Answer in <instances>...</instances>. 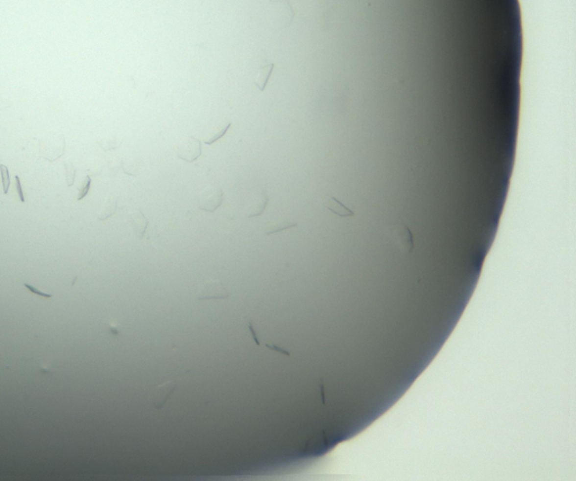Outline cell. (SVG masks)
I'll list each match as a JSON object with an SVG mask.
<instances>
[{
  "instance_id": "18",
  "label": "cell",
  "mask_w": 576,
  "mask_h": 481,
  "mask_svg": "<svg viewBox=\"0 0 576 481\" xmlns=\"http://www.w3.org/2000/svg\"><path fill=\"white\" fill-rule=\"evenodd\" d=\"M15 179H16V188H17V191H18V196H20L21 202L24 203L25 202V197H24V194H23V188H22V184H21L20 177L16 176V177H15Z\"/></svg>"
},
{
  "instance_id": "6",
  "label": "cell",
  "mask_w": 576,
  "mask_h": 481,
  "mask_svg": "<svg viewBox=\"0 0 576 481\" xmlns=\"http://www.w3.org/2000/svg\"><path fill=\"white\" fill-rule=\"evenodd\" d=\"M131 224L133 227V230L135 235L139 238H142L145 234V230L147 229V219L141 210H133L130 214Z\"/></svg>"
},
{
  "instance_id": "17",
  "label": "cell",
  "mask_w": 576,
  "mask_h": 481,
  "mask_svg": "<svg viewBox=\"0 0 576 481\" xmlns=\"http://www.w3.org/2000/svg\"><path fill=\"white\" fill-rule=\"evenodd\" d=\"M108 329H109V333L115 336H119L120 334V326L119 324L116 323H109L108 324Z\"/></svg>"
},
{
  "instance_id": "8",
  "label": "cell",
  "mask_w": 576,
  "mask_h": 481,
  "mask_svg": "<svg viewBox=\"0 0 576 481\" xmlns=\"http://www.w3.org/2000/svg\"><path fill=\"white\" fill-rule=\"evenodd\" d=\"M295 226H297V223L287 221V219H276V221L269 222L268 224L264 226V230L267 235H271V234L282 232L284 229H290V227Z\"/></svg>"
},
{
  "instance_id": "2",
  "label": "cell",
  "mask_w": 576,
  "mask_h": 481,
  "mask_svg": "<svg viewBox=\"0 0 576 481\" xmlns=\"http://www.w3.org/2000/svg\"><path fill=\"white\" fill-rule=\"evenodd\" d=\"M223 203V191L215 185H208L197 195L196 204L200 210L213 213Z\"/></svg>"
},
{
  "instance_id": "4",
  "label": "cell",
  "mask_w": 576,
  "mask_h": 481,
  "mask_svg": "<svg viewBox=\"0 0 576 481\" xmlns=\"http://www.w3.org/2000/svg\"><path fill=\"white\" fill-rule=\"evenodd\" d=\"M267 192L264 191V189H258L257 192H255V194L250 197L247 205H245V217H256V216H260L264 213V208L267 207Z\"/></svg>"
},
{
  "instance_id": "16",
  "label": "cell",
  "mask_w": 576,
  "mask_h": 481,
  "mask_svg": "<svg viewBox=\"0 0 576 481\" xmlns=\"http://www.w3.org/2000/svg\"><path fill=\"white\" fill-rule=\"evenodd\" d=\"M266 347L270 348L271 351L278 352V353H280V354H285V355H288V357H289V355H290L289 352H288L287 350H285V348L279 347L278 345H276V344H274V343H266Z\"/></svg>"
},
{
  "instance_id": "14",
  "label": "cell",
  "mask_w": 576,
  "mask_h": 481,
  "mask_svg": "<svg viewBox=\"0 0 576 481\" xmlns=\"http://www.w3.org/2000/svg\"><path fill=\"white\" fill-rule=\"evenodd\" d=\"M66 172H67V183L69 187H71L72 184L74 183V177H75V168L72 164L70 163H66Z\"/></svg>"
},
{
  "instance_id": "3",
  "label": "cell",
  "mask_w": 576,
  "mask_h": 481,
  "mask_svg": "<svg viewBox=\"0 0 576 481\" xmlns=\"http://www.w3.org/2000/svg\"><path fill=\"white\" fill-rule=\"evenodd\" d=\"M177 155L186 162H194L202 155V142L194 136H187L178 143Z\"/></svg>"
},
{
  "instance_id": "5",
  "label": "cell",
  "mask_w": 576,
  "mask_h": 481,
  "mask_svg": "<svg viewBox=\"0 0 576 481\" xmlns=\"http://www.w3.org/2000/svg\"><path fill=\"white\" fill-rule=\"evenodd\" d=\"M176 384L173 381H165L159 385L153 390L152 393V404L155 410H160L165 406V404L169 400L170 397L175 391Z\"/></svg>"
},
{
  "instance_id": "12",
  "label": "cell",
  "mask_w": 576,
  "mask_h": 481,
  "mask_svg": "<svg viewBox=\"0 0 576 481\" xmlns=\"http://www.w3.org/2000/svg\"><path fill=\"white\" fill-rule=\"evenodd\" d=\"M231 125H232V124H231V123H227L224 127L221 128V130L216 131L215 133H214L213 135H212L210 138L206 139V141H205V144H207V145H211V144H213V143H215L216 141H218L219 138H222L223 136H224V135L226 134V132L230 130Z\"/></svg>"
},
{
  "instance_id": "13",
  "label": "cell",
  "mask_w": 576,
  "mask_h": 481,
  "mask_svg": "<svg viewBox=\"0 0 576 481\" xmlns=\"http://www.w3.org/2000/svg\"><path fill=\"white\" fill-rule=\"evenodd\" d=\"M90 184H92V179H90L89 176H87L85 183H83V185H82V187L80 189H79L78 200L83 199L87 195H88L89 189H90Z\"/></svg>"
},
{
  "instance_id": "7",
  "label": "cell",
  "mask_w": 576,
  "mask_h": 481,
  "mask_svg": "<svg viewBox=\"0 0 576 481\" xmlns=\"http://www.w3.org/2000/svg\"><path fill=\"white\" fill-rule=\"evenodd\" d=\"M274 68H275L274 63H269V64H266L264 67H261L259 71H258L257 78L255 80V85H256L257 88L260 90V92H264V90L266 89V86L269 81V78H270V75L272 73Z\"/></svg>"
},
{
  "instance_id": "15",
  "label": "cell",
  "mask_w": 576,
  "mask_h": 481,
  "mask_svg": "<svg viewBox=\"0 0 576 481\" xmlns=\"http://www.w3.org/2000/svg\"><path fill=\"white\" fill-rule=\"evenodd\" d=\"M24 286H25L26 288H27V289H28L29 291H32L33 294L37 295V296H40V297H43V298H51V297H52V295H51V294L43 293V291H41L40 289H37L36 287L32 286L31 283H24Z\"/></svg>"
},
{
  "instance_id": "11",
  "label": "cell",
  "mask_w": 576,
  "mask_h": 481,
  "mask_svg": "<svg viewBox=\"0 0 576 481\" xmlns=\"http://www.w3.org/2000/svg\"><path fill=\"white\" fill-rule=\"evenodd\" d=\"M0 174H1L3 194H7V192H8L9 185H10V177H9V170L6 165L0 164Z\"/></svg>"
},
{
  "instance_id": "1",
  "label": "cell",
  "mask_w": 576,
  "mask_h": 481,
  "mask_svg": "<svg viewBox=\"0 0 576 481\" xmlns=\"http://www.w3.org/2000/svg\"><path fill=\"white\" fill-rule=\"evenodd\" d=\"M196 298L198 300H211V299L229 298V291L217 279L208 278L200 281L196 286Z\"/></svg>"
},
{
  "instance_id": "19",
  "label": "cell",
  "mask_w": 576,
  "mask_h": 481,
  "mask_svg": "<svg viewBox=\"0 0 576 481\" xmlns=\"http://www.w3.org/2000/svg\"><path fill=\"white\" fill-rule=\"evenodd\" d=\"M248 327H249V329H250V332H251V335H252V338H253V341H255V343L257 344L258 346H259V345H260V342H259V340H258L257 333H256V331H255V328H253V326H252V323H249V324H248Z\"/></svg>"
},
{
  "instance_id": "9",
  "label": "cell",
  "mask_w": 576,
  "mask_h": 481,
  "mask_svg": "<svg viewBox=\"0 0 576 481\" xmlns=\"http://www.w3.org/2000/svg\"><path fill=\"white\" fill-rule=\"evenodd\" d=\"M327 208L329 210L333 211V213H335L336 215L341 216V217H350V216L354 215V211L349 209L348 207L344 206L342 203H340L338 199L335 198V197H332V196L328 197Z\"/></svg>"
},
{
  "instance_id": "20",
  "label": "cell",
  "mask_w": 576,
  "mask_h": 481,
  "mask_svg": "<svg viewBox=\"0 0 576 481\" xmlns=\"http://www.w3.org/2000/svg\"><path fill=\"white\" fill-rule=\"evenodd\" d=\"M40 372H42V373H50V372H52L51 366H48V365H41L40 366Z\"/></svg>"
},
{
  "instance_id": "10",
  "label": "cell",
  "mask_w": 576,
  "mask_h": 481,
  "mask_svg": "<svg viewBox=\"0 0 576 481\" xmlns=\"http://www.w3.org/2000/svg\"><path fill=\"white\" fill-rule=\"evenodd\" d=\"M116 208H117V197L112 196V195L108 196L107 199H106L105 203L103 204V207H101V209L99 211L98 218H99L100 221H104V219L111 217V216L116 211Z\"/></svg>"
},
{
  "instance_id": "21",
  "label": "cell",
  "mask_w": 576,
  "mask_h": 481,
  "mask_svg": "<svg viewBox=\"0 0 576 481\" xmlns=\"http://www.w3.org/2000/svg\"><path fill=\"white\" fill-rule=\"evenodd\" d=\"M8 106H10V104L8 103V101H6L5 99H2V98H0V109H3V108L8 107Z\"/></svg>"
}]
</instances>
